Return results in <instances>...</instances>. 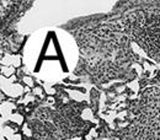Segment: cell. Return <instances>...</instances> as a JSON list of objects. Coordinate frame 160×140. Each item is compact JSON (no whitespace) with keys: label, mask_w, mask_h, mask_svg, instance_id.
<instances>
[{"label":"cell","mask_w":160,"mask_h":140,"mask_svg":"<svg viewBox=\"0 0 160 140\" xmlns=\"http://www.w3.org/2000/svg\"><path fill=\"white\" fill-rule=\"evenodd\" d=\"M0 80H1V92L5 96H9L10 100H20L22 96H25V85L16 75L11 78H5L1 75Z\"/></svg>","instance_id":"obj_1"},{"label":"cell","mask_w":160,"mask_h":140,"mask_svg":"<svg viewBox=\"0 0 160 140\" xmlns=\"http://www.w3.org/2000/svg\"><path fill=\"white\" fill-rule=\"evenodd\" d=\"M0 108H1V125H2V124H6L8 123L9 117L14 112H16L18 104L15 103L14 100H5L4 102H1Z\"/></svg>","instance_id":"obj_2"},{"label":"cell","mask_w":160,"mask_h":140,"mask_svg":"<svg viewBox=\"0 0 160 140\" xmlns=\"http://www.w3.org/2000/svg\"><path fill=\"white\" fill-rule=\"evenodd\" d=\"M1 65L5 66H12L15 69H20L23 65L22 63V56L20 53L18 54H11V53H5V56H1Z\"/></svg>","instance_id":"obj_3"},{"label":"cell","mask_w":160,"mask_h":140,"mask_svg":"<svg viewBox=\"0 0 160 140\" xmlns=\"http://www.w3.org/2000/svg\"><path fill=\"white\" fill-rule=\"evenodd\" d=\"M46 91H44V87L42 86V85H36L33 89H32V95L36 97V99H40L41 101H43L46 99V94H44Z\"/></svg>","instance_id":"obj_4"},{"label":"cell","mask_w":160,"mask_h":140,"mask_svg":"<svg viewBox=\"0 0 160 140\" xmlns=\"http://www.w3.org/2000/svg\"><path fill=\"white\" fill-rule=\"evenodd\" d=\"M16 70L15 68L12 66H5V65H1V75L5 76V78H11L14 75H16Z\"/></svg>","instance_id":"obj_5"},{"label":"cell","mask_w":160,"mask_h":140,"mask_svg":"<svg viewBox=\"0 0 160 140\" xmlns=\"http://www.w3.org/2000/svg\"><path fill=\"white\" fill-rule=\"evenodd\" d=\"M20 81L25 86H27V87H30V89H33V87L36 86V80L33 79L32 75H25L23 78H21Z\"/></svg>","instance_id":"obj_6"},{"label":"cell","mask_w":160,"mask_h":140,"mask_svg":"<svg viewBox=\"0 0 160 140\" xmlns=\"http://www.w3.org/2000/svg\"><path fill=\"white\" fill-rule=\"evenodd\" d=\"M21 132H22V134H23V137L25 138H28V139H31V138H33V130L31 129V127L28 125V123L26 122L22 127H21Z\"/></svg>","instance_id":"obj_7"},{"label":"cell","mask_w":160,"mask_h":140,"mask_svg":"<svg viewBox=\"0 0 160 140\" xmlns=\"http://www.w3.org/2000/svg\"><path fill=\"white\" fill-rule=\"evenodd\" d=\"M126 86H127V89L133 90V92H136V94H138V92H139L140 84L138 82V81H129V82H127V84H126Z\"/></svg>","instance_id":"obj_8"},{"label":"cell","mask_w":160,"mask_h":140,"mask_svg":"<svg viewBox=\"0 0 160 140\" xmlns=\"http://www.w3.org/2000/svg\"><path fill=\"white\" fill-rule=\"evenodd\" d=\"M1 140H8L6 138H4V137H1Z\"/></svg>","instance_id":"obj_9"}]
</instances>
